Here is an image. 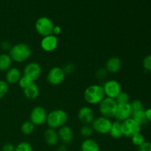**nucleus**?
Returning a JSON list of instances; mask_svg holds the SVG:
<instances>
[{"label":"nucleus","instance_id":"obj_1","mask_svg":"<svg viewBox=\"0 0 151 151\" xmlns=\"http://www.w3.org/2000/svg\"><path fill=\"white\" fill-rule=\"evenodd\" d=\"M8 54L10 55L13 61L16 63H23L29 58L32 54V50L28 44L20 43L12 46Z\"/></svg>","mask_w":151,"mask_h":151},{"label":"nucleus","instance_id":"obj_2","mask_svg":"<svg viewBox=\"0 0 151 151\" xmlns=\"http://www.w3.org/2000/svg\"><path fill=\"white\" fill-rule=\"evenodd\" d=\"M83 97L88 104H99L106 97L103 86L98 84L89 86L84 91Z\"/></svg>","mask_w":151,"mask_h":151},{"label":"nucleus","instance_id":"obj_3","mask_svg":"<svg viewBox=\"0 0 151 151\" xmlns=\"http://www.w3.org/2000/svg\"><path fill=\"white\" fill-rule=\"evenodd\" d=\"M67 120V114L62 109H55L47 114V123L50 128L52 129H59L66 125Z\"/></svg>","mask_w":151,"mask_h":151},{"label":"nucleus","instance_id":"obj_4","mask_svg":"<svg viewBox=\"0 0 151 151\" xmlns=\"http://www.w3.org/2000/svg\"><path fill=\"white\" fill-rule=\"evenodd\" d=\"M116 108H117V103L115 99L110 98V97H106L99 103V109L101 115L109 119L114 117Z\"/></svg>","mask_w":151,"mask_h":151},{"label":"nucleus","instance_id":"obj_5","mask_svg":"<svg viewBox=\"0 0 151 151\" xmlns=\"http://www.w3.org/2000/svg\"><path fill=\"white\" fill-rule=\"evenodd\" d=\"M54 26L52 21L47 16L38 18L35 23V30L43 37L52 35Z\"/></svg>","mask_w":151,"mask_h":151},{"label":"nucleus","instance_id":"obj_6","mask_svg":"<svg viewBox=\"0 0 151 151\" xmlns=\"http://www.w3.org/2000/svg\"><path fill=\"white\" fill-rule=\"evenodd\" d=\"M111 125L112 122L111 119L103 116L94 118L93 122H91L93 131L100 134H109Z\"/></svg>","mask_w":151,"mask_h":151},{"label":"nucleus","instance_id":"obj_7","mask_svg":"<svg viewBox=\"0 0 151 151\" xmlns=\"http://www.w3.org/2000/svg\"><path fill=\"white\" fill-rule=\"evenodd\" d=\"M122 129L123 137L131 138L134 135L140 133L141 125L131 117L122 122Z\"/></svg>","mask_w":151,"mask_h":151},{"label":"nucleus","instance_id":"obj_8","mask_svg":"<svg viewBox=\"0 0 151 151\" xmlns=\"http://www.w3.org/2000/svg\"><path fill=\"white\" fill-rule=\"evenodd\" d=\"M47 112L46 109L42 106H36L31 111L29 121L34 125H42L47 122Z\"/></svg>","mask_w":151,"mask_h":151},{"label":"nucleus","instance_id":"obj_9","mask_svg":"<svg viewBox=\"0 0 151 151\" xmlns=\"http://www.w3.org/2000/svg\"><path fill=\"white\" fill-rule=\"evenodd\" d=\"M66 77V74L63 69L59 66L52 67L47 75V82L52 86H58L63 82Z\"/></svg>","mask_w":151,"mask_h":151},{"label":"nucleus","instance_id":"obj_10","mask_svg":"<svg viewBox=\"0 0 151 151\" xmlns=\"http://www.w3.org/2000/svg\"><path fill=\"white\" fill-rule=\"evenodd\" d=\"M103 88L106 97L113 99L116 98L122 91L121 85L117 81L115 80H109L106 81L103 86Z\"/></svg>","mask_w":151,"mask_h":151},{"label":"nucleus","instance_id":"obj_11","mask_svg":"<svg viewBox=\"0 0 151 151\" xmlns=\"http://www.w3.org/2000/svg\"><path fill=\"white\" fill-rule=\"evenodd\" d=\"M41 74V66L37 62H31L25 66L23 75L30 79L32 82L38 79Z\"/></svg>","mask_w":151,"mask_h":151},{"label":"nucleus","instance_id":"obj_12","mask_svg":"<svg viewBox=\"0 0 151 151\" xmlns=\"http://www.w3.org/2000/svg\"><path fill=\"white\" fill-rule=\"evenodd\" d=\"M131 116H132V110L130 103L126 104H117V108L114 116L116 121L122 122L131 118Z\"/></svg>","mask_w":151,"mask_h":151},{"label":"nucleus","instance_id":"obj_13","mask_svg":"<svg viewBox=\"0 0 151 151\" xmlns=\"http://www.w3.org/2000/svg\"><path fill=\"white\" fill-rule=\"evenodd\" d=\"M58 46V38L54 35L43 37L41 41V47L44 51L50 52L57 49Z\"/></svg>","mask_w":151,"mask_h":151},{"label":"nucleus","instance_id":"obj_14","mask_svg":"<svg viewBox=\"0 0 151 151\" xmlns=\"http://www.w3.org/2000/svg\"><path fill=\"white\" fill-rule=\"evenodd\" d=\"M78 119L83 125H90L94 119V113L92 109L88 106H83L78 111Z\"/></svg>","mask_w":151,"mask_h":151},{"label":"nucleus","instance_id":"obj_15","mask_svg":"<svg viewBox=\"0 0 151 151\" xmlns=\"http://www.w3.org/2000/svg\"><path fill=\"white\" fill-rule=\"evenodd\" d=\"M59 139L62 142L64 145L69 144L72 142L74 138L73 131L72 128L67 125H63L60 128L58 131Z\"/></svg>","mask_w":151,"mask_h":151},{"label":"nucleus","instance_id":"obj_16","mask_svg":"<svg viewBox=\"0 0 151 151\" xmlns=\"http://www.w3.org/2000/svg\"><path fill=\"white\" fill-rule=\"evenodd\" d=\"M22 78V72L16 67H11L6 72L5 81L8 84H15L19 83Z\"/></svg>","mask_w":151,"mask_h":151},{"label":"nucleus","instance_id":"obj_17","mask_svg":"<svg viewBox=\"0 0 151 151\" xmlns=\"http://www.w3.org/2000/svg\"><path fill=\"white\" fill-rule=\"evenodd\" d=\"M122 67V61L118 57H111L106 61V69L110 73H116Z\"/></svg>","mask_w":151,"mask_h":151},{"label":"nucleus","instance_id":"obj_18","mask_svg":"<svg viewBox=\"0 0 151 151\" xmlns=\"http://www.w3.org/2000/svg\"><path fill=\"white\" fill-rule=\"evenodd\" d=\"M24 94L27 100H33L38 98L40 94V89L38 86L32 83L30 86L24 89Z\"/></svg>","mask_w":151,"mask_h":151},{"label":"nucleus","instance_id":"obj_19","mask_svg":"<svg viewBox=\"0 0 151 151\" xmlns=\"http://www.w3.org/2000/svg\"><path fill=\"white\" fill-rule=\"evenodd\" d=\"M44 139L47 145L50 146H55L58 144L59 140L58 134L56 130L49 128L44 133Z\"/></svg>","mask_w":151,"mask_h":151},{"label":"nucleus","instance_id":"obj_20","mask_svg":"<svg viewBox=\"0 0 151 151\" xmlns=\"http://www.w3.org/2000/svg\"><path fill=\"white\" fill-rule=\"evenodd\" d=\"M81 151H100L98 143L92 139H86L81 145Z\"/></svg>","mask_w":151,"mask_h":151},{"label":"nucleus","instance_id":"obj_21","mask_svg":"<svg viewBox=\"0 0 151 151\" xmlns=\"http://www.w3.org/2000/svg\"><path fill=\"white\" fill-rule=\"evenodd\" d=\"M12 63L13 60L10 55L5 52L0 54V72H7L12 67Z\"/></svg>","mask_w":151,"mask_h":151},{"label":"nucleus","instance_id":"obj_22","mask_svg":"<svg viewBox=\"0 0 151 151\" xmlns=\"http://www.w3.org/2000/svg\"><path fill=\"white\" fill-rule=\"evenodd\" d=\"M111 137L114 139H120L123 137L122 134V122L115 121L112 122L111 128L110 131L109 133Z\"/></svg>","mask_w":151,"mask_h":151},{"label":"nucleus","instance_id":"obj_23","mask_svg":"<svg viewBox=\"0 0 151 151\" xmlns=\"http://www.w3.org/2000/svg\"><path fill=\"white\" fill-rule=\"evenodd\" d=\"M131 117L134 119L137 122H138L140 125H145L148 123L147 117L145 115V110L139 111L132 113Z\"/></svg>","mask_w":151,"mask_h":151},{"label":"nucleus","instance_id":"obj_24","mask_svg":"<svg viewBox=\"0 0 151 151\" xmlns=\"http://www.w3.org/2000/svg\"><path fill=\"white\" fill-rule=\"evenodd\" d=\"M35 130V125L30 121H26L21 126V131L24 135H30Z\"/></svg>","mask_w":151,"mask_h":151},{"label":"nucleus","instance_id":"obj_25","mask_svg":"<svg viewBox=\"0 0 151 151\" xmlns=\"http://www.w3.org/2000/svg\"><path fill=\"white\" fill-rule=\"evenodd\" d=\"M130 97L128 94L125 91H121L119 94V95L115 98L116 103L118 105L120 104H126V103H129Z\"/></svg>","mask_w":151,"mask_h":151},{"label":"nucleus","instance_id":"obj_26","mask_svg":"<svg viewBox=\"0 0 151 151\" xmlns=\"http://www.w3.org/2000/svg\"><path fill=\"white\" fill-rule=\"evenodd\" d=\"M93 132H94L93 128L91 125H83L81 128V130H80V133H81V136L86 137V139L91 137L92 135Z\"/></svg>","mask_w":151,"mask_h":151},{"label":"nucleus","instance_id":"obj_27","mask_svg":"<svg viewBox=\"0 0 151 151\" xmlns=\"http://www.w3.org/2000/svg\"><path fill=\"white\" fill-rule=\"evenodd\" d=\"M131 142L134 145L139 147L145 142V139L144 136L141 133H139V134H135L131 137Z\"/></svg>","mask_w":151,"mask_h":151},{"label":"nucleus","instance_id":"obj_28","mask_svg":"<svg viewBox=\"0 0 151 151\" xmlns=\"http://www.w3.org/2000/svg\"><path fill=\"white\" fill-rule=\"evenodd\" d=\"M15 151H32V146L27 142H22L16 146Z\"/></svg>","mask_w":151,"mask_h":151},{"label":"nucleus","instance_id":"obj_29","mask_svg":"<svg viewBox=\"0 0 151 151\" xmlns=\"http://www.w3.org/2000/svg\"><path fill=\"white\" fill-rule=\"evenodd\" d=\"M130 104H131V110H132V113L139 111L145 110L144 105H143L142 102L140 101L139 100H134V101L131 102Z\"/></svg>","mask_w":151,"mask_h":151},{"label":"nucleus","instance_id":"obj_30","mask_svg":"<svg viewBox=\"0 0 151 151\" xmlns=\"http://www.w3.org/2000/svg\"><path fill=\"white\" fill-rule=\"evenodd\" d=\"M9 91L8 83L4 80H0V100L2 99Z\"/></svg>","mask_w":151,"mask_h":151},{"label":"nucleus","instance_id":"obj_31","mask_svg":"<svg viewBox=\"0 0 151 151\" xmlns=\"http://www.w3.org/2000/svg\"><path fill=\"white\" fill-rule=\"evenodd\" d=\"M32 81H31L30 79H29L28 78H27L26 76H24V75H23V76H22V78H20V80H19V86H20L21 88H22V89H24V88H26L27 87H28L29 86H30L31 84L32 83Z\"/></svg>","mask_w":151,"mask_h":151},{"label":"nucleus","instance_id":"obj_32","mask_svg":"<svg viewBox=\"0 0 151 151\" xmlns=\"http://www.w3.org/2000/svg\"><path fill=\"white\" fill-rule=\"evenodd\" d=\"M143 67L145 70L151 71V55L146 56L143 60Z\"/></svg>","mask_w":151,"mask_h":151},{"label":"nucleus","instance_id":"obj_33","mask_svg":"<svg viewBox=\"0 0 151 151\" xmlns=\"http://www.w3.org/2000/svg\"><path fill=\"white\" fill-rule=\"evenodd\" d=\"M107 74L108 72L106 69V68H102V69H98V70L97 71V72H96V77H97V79L103 80L106 78Z\"/></svg>","mask_w":151,"mask_h":151},{"label":"nucleus","instance_id":"obj_34","mask_svg":"<svg viewBox=\"0 0 151 151\" xmlns=\"http://www.w3.org/2000/svg\"><path fill=\"white\" fill-rule=\"evenodd\" d=\"M63 70V72H65V74H71L74 72L75 70V66H74L73 63H66L63 68H62Z\"/></svg>","mask_w":151,"mask_h":151},{"label":"nucleus","instance_id":"obj_35","mask_svg":"<svg viewBox=\"0 0 151 151\" xmlns=\"http://www.w3.org/2000/svg\"><path fill=\"white\" fill-rule=\"evenodd\" d=\"M11 44L8 41H3L0 44V48L4 52H9L10 50V49H11Z\"/></svg>","mask_w":151,"mask_h":151},{"label":"nucleus","instance_id":"obj_36","mask_svg":"<svg viewBox=\"0 0 151 151\" xmlns=\"http://www.w3.org/2000/svg\"><path fill=\"white\" fill-rule=\"evenodd\" d=\"M139 151H151V142H145L141 146L139 147Z\"/></svg>","mask_w":151,"mask_h":151},{"label":"nucleus","instance_id":"obj_37","mask_svg":"<svg viewBox=\"0 0 151 151\" xmlns=\"http://www.w3.org/2000/svg\"><path fill=\"white\" fill-rule=\"evenodd\" d=\"M16 146L13 145L12 143H5L1 147L2 151H15Z\"/></svg>","mask_w":151,"mask_h":151},{"label":"nucleus","instance_id":"obj_38","mask_svg":"<svg viewBox=\"0 0 151 151\" xmlns=\"http://www.w3.org/2000/svg\"><path fill=\"white\" fill-rule=\"evenodd\" d=\"M62 32V29L60 26H54L53 27V30H52V35H55V36L58 37V35H60Z\"/></svg>","mask_w":151,"mask_h":151},{"label":"nucleus","instance_id":"obj_39","mask_svg":"<svg viewBox=\"0 0 151 151\" xmlns=\"http://www.w3.org/2000/svg\"><path fill=\"white\" fill-rule=\"evenodd\" d=\"M145 115L148 122H151V108L145 110Z\"/></svg>","mask_w":151,"mask_h":151},{"label":"nucleus","instance_id":"obj_40","mask_svg":"<svg viewBox=\"0 0 151 151\" xmlns=\"http://www.w3.org/2000/svg\"><path fill=\"white\" fill-rule=\"evenodd\" d=\"M57 151H68V148L66 145H61L58 147Z\"/></svg>","mask_w":151,"mask_h":151}]
</instances>
